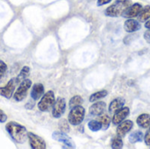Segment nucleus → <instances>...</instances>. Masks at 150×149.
Masks as SVG:
<instances>
[{"label":"nucleus","mask_w":150,"mask_h":149,"mask_svg":"<svg viewBox=\"0 0 150 149\" xmlns=\"http://www.w3.org/2000/svg\"><path fill=\"white\" fill-rule=\"evenodd\" d=\"M5 129L10 134L11 138L18 144L23 143L27 138V132L25 127L16 122H9L5 126Z\"/></svg>","instance_id":"1"},{"label":"nucleus","mask_w":150,"mask_h":149,"mask_svg":"<svg viewBox=\"0 0 150 149\" xmlns=\"http://www.w3.org/2000/svg\"><path fill=\"white\" fill-rule=\"evenodd\" d=\"M130 5L131 0H116L112 5L106 8L105 13L108 17L122 16V14Z\"/></svg>","instance_id":"2"},{"label":"nucleus","mask_w":150,"mask_h":149,"mask_svg":"<svg viewBox=\"0 0 150 149\" xmlns=\"http://www.w3.org/2000/svg\"><path fill=\"white\" fill-rule=\"evenodd\" d=\"M85 116V110L81 105L71 108V111L69 114V123L72 126L80 125Z\"/></svg>","instance_id":"3"},{"label":"nucleus","mask_w":150,"mask_h":149,"mask_svg":"<svg viewBox=\"0 0 150 149\" xmlns=\"http://www.w3.org/2000/svg\"><path fill=\"white\" fill-rule=\"evenodd\" d=\"M54 102H55L54 94L52 90H49L41 97V99L38 104V108L41 112H47L54 105Z\"/></svg>","instance_id":"4"},{"label":"nucleus","mask_w":150,"mask_h":149,"mask_svg":"<svg viewBox=\"0 0 150 149\" xmlns=\"http://www.w3.org/2000/svg\"><path fill=\"white\" fill-rule=\"evenodd\" d=\"M31 86H32V81L31 80H29V79L23 80L14 93V96H13L14 99L18 102L24 100L25 98V97L27 95V91L31 88Z\"/></svg>","instance_id":"5"},{"label":"nucleus","mask_w":150,"mask_h":149,"mask_svg":"<svg viewBox=\"0 0 150 149\" xmlns=\"http://www.w3.org/2000/svg\"><path fill=\"white\" fill-rule=\"evenodd\" d=\"M66 110V101L62 97H58L54 102L52 110V115L54 118H60L65 112Z\"/></svg>","instance_id":"6"},{"label":"nucleus","mask_w":150,"mask_h":149,"mask_svg":"<svg viewBox=\"0 0 150 149\" xmlns=\"http://www.w3.org/2000/svg\"><path fill=\"white\" fill-rule=\"evenodd\" d=\"M28 141L30 143L31 148L33 149H45L47 148L45 141L40 138V136L33 133H27Z\"/></svg>","instance_id":"7"},{"label":"nucleus","mask_w":150,"mask_h":149,"mask_svg":"<svg viewBox=\"0 0 150 149\" xmlns=\"http://www.w3.org/2000/svg\"><path fill=\"white\" fill-rule=\"evenodd\" d=\"M16 83H17L16 78L11 79L5 86L0 88V96L8 99L11 98V96H13V91L16 87Z\"/></svg>","instance_id":"8"},{"label":"nucleus","mask_w":150,"mask_h":149,"mask_svg":"<svg viewBox=\"0 0 150 149\" xmlns=\"http://www.w3.org/2000/svg\"><path fill=\"white\" fill-rule=\"evenodd\" d=\"M142 5L139 3H135L132 5H130L126 11L125 12L122 14V16L124 18H135L137 17L140 12L142 11Z\"/></svg>","instance_id":"9"},{"label":"nucleus","mask_w":150,"mask_h":149,"mask_svg":"<svg viewBox=\"0 0 150 149\" xmlns=\"http://www.w3.org/2000/svg\"><path fill=\"white\" fill-rule=\"evenodd\" d=\"M130 110L128 107H122L120 110H118L117 112H114V115L112 117V124L113 125H119L120 123H121L123 120H125V119L129 115Z\"/></svg>","instance_id":"10"},{"label":"nucleus","mask_w":150,"mask_h":149,"mask_svg":"<svg viewBox=\"0 0 150 149\" xmlns=\"http://www.w3.org/2000/svg\"><path fill=\"white\" fill-rule=\"evenodd\" d=\"M134 126V123L131 120H123L121 123L119 124V126L117 128V135L123 138L127 133L131 131V129Z\"/></svg>","instance_id":"11"},{"label":"nucleus","mask_w":150,"mask_h":149,"mask_svg":"<svg viewBox=\"0 0 150 149\" xmlns=\"http://www.w3.org/2000/svg\"><path fill=\"white\" fill-rule=\"evenodd\" d=\"M53 139L55 140V141H60V142L64 143L69 148H75L74 143L71 141V139L65 133H63V132H54L53 133Z\"/></svg>","instance_id":"12"},{"label":"nucleus","mask_w":150,"mask_h":149,"mask_svg":"<svg viewBox=\"0 0 150 149\" xmlns=\"http://www.w3.org/2000/svg\"><path fill=\"white\" fill-rule=\"evenodd\" d=\"M142 28V25L140 24V21L135 20V19H132V18H128L127 20H126V22L124 23V29L126 32H137L138 30H140Z\"/></svg>","instance_id":"13"},{"label":"nucleus","mask_w":150,"mask_h":149,"mask_svg":"<svg viewBox=\"0 0 150 149\" xmlns=\"http://www.w3.org/2000/svg\"><path fill=\"white\" fill-rule=\"evenodd\" d=\"M106 109V104L105 102H98L93 104L90 107V114L92 116H100L102 115Z\"/></svg>","instance_id":"14"},{"label":"nucleus","mask_w":150,"mask_h":149,"mask_svg":"<svg viewBox=\"0 0 150 149\" xmlns=\"http://www.w3.org/2000/svg\"><path fill=\"white\" fill-rule=\"evenodd\" d=\"M126 100L123 97H117L114 100L112 101V103L109 105V113H114L120 108H122L125 105Z\"/></svg>","instance_id":"15"},{"label":"nucleus","mask_w":150,"mask_h":149,"mask_svg":"<svg viewBox=\"0 0 150 149\" xmlns=\"http://www.w3.org/2000/svg\"><path fill=\"white\" fill-rule=\"evenodd\" d=\"M44 95V86L41 83H36L33 85V90L31 91V97L33 100H38L41 98Z\"/></svg>","instance_id":"16"},{"label":"nucleus","mask_w":150,"mask_h":149,"mask_svg":"<svg viewBox=\"0 0 150 149\" xmlns=\"http://www.w3.org/2000/svg\"><path fill=\"white\" fill-rule=\"evenodd\" d=\"M137 125L142 128H149L150 126V114L143 113L141 114L136 119Z\"/></svg>","instance_id":"17"},{"label":"nucleus","mask_w":150,"mask_h":149,"mask_svg":"<svg viewBox=\"0 0 150 149\" xmlns=\"http://www.w3.org/2000/svg\"><path fill=\"white\" fill-rule=\"evenodd\" d=\"M143 140H144V135H143L142 132H141V131H135V132L132 133L129 136V141L133 144L141 142Z\"/></svg>","instance_id":"18"},{"label":"nucleus","mask_w":150,"mask_h":149,"mask_svg":"<svg viewBox=\"0 0 150 149\" xmlns=\"http://www.w3.org/2000/svg\"><path fill=\"white\" fill-rule=\"evenodd\" d=\"M139 21L140 22H144L148 21L150 18V5H146L144 8H142V11L138 15Z\"/></svg>","instance_id":"19"},{"label":"nucleus","mask_w":150,"mask_h":149,"mask_svg":"<svg viewBox=\"0 0 150 149\" xmlns=\"http://www.w3.org/2000/svg\"><path fill=\"white\" fill-rule=\"evenodd\" d=\"M29 73H30V68L27 67V66H25L23 67V68L21 69L19 75L18 76V77L16 78V81L17 83H21L23 80L26 79V77L29 76Z\"/></svg>","instance_id":"20"},{"label":"nucleus","mask_w":150,"mask_h":149,"mask_svg":"<svg viewBox=\"0 0 150 149\" xmlns=\"http://www.w3.org/2000/svg\"><path fill=\"white\" fill-rule=\"evenodd\" d=\"M98 121L100 122L103 130H106L109 128L110 123H111V119L108 115H100Z\"/></svg>","instance_id":"21"},{"label":"nucleus","mask_w":150,"mask_h":149,"mask_svg":"<svg viewBox=\"0 0 150 149\" xmlns=\"http://www.w3.org/2000/svg\"><path fill=\"white\" fill-rule=\"evenodd\" d=\"M108 92L107 90H100V91H98L96 93H93L91 97H90V102H95L97 100H99L101 98H104L107 96Z\"/></svg>","instance_id":"22"},{"label":"nucleus","mask_w":150,"mask_h":149,"mask_svg":"<svg viewBox=\"0 0 150 149\" xmlns=\"http://www.w3.org/2000/svg\"><path fill=\"white\" fill-rule=\"evenodd\" d=\"M123 141H122V138L120 137V136H116L112 139V143H111V147L112 148H123Z\"/></svg>","instance_id":"23"},{"label":"nucleus","mask_w":150,"mask_h":149,"mask_svg":"<svg viewBox=\"0 0 150 149\" xmlns=\"http://www.w3.org/2000/svg\"><path fill=\"white\" fill-rule=\"evenodd\" d=\"M83 99L80 96H74L69 101V107L73 108V107L81 105L83 104Z\"/></svg>","instance_id":"24"},{"label":"nucleus","mask_w":150,"mask_h":149,"mask_svg":"<svg viewBox=\"0 0 150 149\" xmlns=\"http://www.w3.org/2000/svg\"><path fill=\"white\" fill-rule=\"evenodd\" d=\"M88 126L90 128V130H91L92 132H98L100 129H102L101 124L98 120H91L89 122Z\"/></svg>","instance_id":"25"},{"label":"nucleus","mask_w":150,"mask_h":149,"mask_svg":"<svg viewBox=\"0 0 150 149\" xmlns=\"http://www.w3.org/2000/svg\"><path fill=\"white\" fill-rule=\"evenodd\" d=\"M59 128L61 130V132L63 133H67L69 131V125L68 123V121L66 119H62L59 122Z\"/></svg>","instance_id":"26"},{"label":"nucleus","mask_w":150,"mask_h":149,"mask_svg":"<svg viewBox=\"0 0 150 149\" xmlns=\"http://www.w3.org/2000/svg\"><path fill=\"white\" fill-rule=\"evenodd\" d=\"M144 141H145L147 146L150 147V126L149 127V130L147 131V133H146V134L144 136Z\"/></svg>","instance_id":"27"},{"label":"nucleus","mask_w":150,"mask_h":149,"mask_svg":"<svg viewBox=\"0 0 150 149\" xmlns=\"http://www.w3.org/2000/svg\"><path fill=\"white\" fill-rule=\"evenodd\" d=\"M6 68H7L6 64L0 60V76H2L4 74V72L6 71Z\"/></svg>","instance_id":"28"},{"label":"nucleus","mask_w":150,"mask_h":149,"mask_svg":"<svg viewBox=\"0 0 150 149\" xmlns=\"http://www.w3.org/2000/svg\"><path fill=\"white\" fill-rule=\"evenodd\" d=\"M6 119H7V116H6V114L0 109V123H4V122H5L6 121Z\"/></svg>","instance_id":"29"},{"label":"nucleus","mask_w":150,"mask_h":149,"mask_svg":"<svg viewBox=\"0 0 150 149\" xmlns=\"http://www.w3.org/2000/svg\"><path fill=\"white\" fill-rule=\"evenodd\" d=\"M143 36H144V39L146 40V41L150 44V29H149L148 31L145 32V33H144Z\"/></svg>","instance_id":"30"},{"label":"nucleus","mask_w":150,"mask_h":149,"mask_svg":"<svg viewBox=\"0 0 150 149\" xmlns=\"http://www.w3.org/2000/svg\"><path fill=\"white\" fill-rule=\"evenodd\" d=\"M112 0H98V6H101V5H104V4H106L108 3H110Z\"/></svg>","instance_id":"31"},{"label":"nucleus","mask_w":150,"mask_h":149,"mask_svg":"<svg viewBox=\"0 0 150 149\" xmlns=\"http://www.w3.org/2000/svg\"><path fill=\"white\" fill-rule=\"evenodd\" d=\"M145 27L148 28V29H150V18L145 23Z\"/></svg>","instance_id":"32"}]
</instances>
